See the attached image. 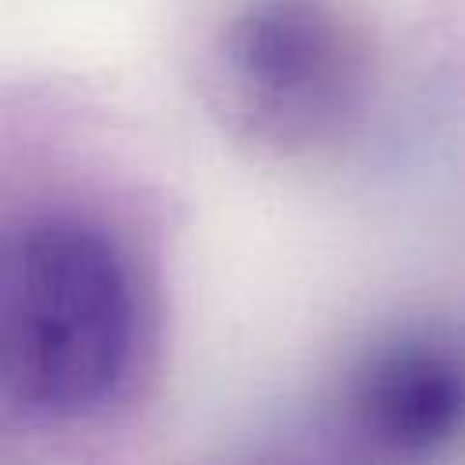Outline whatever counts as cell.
I'll return each instance as SVG.
<instances>
[{"instance_id": "1", "label": "cell", "mask_w": 465, "mask_h": 465, "mask_svg": "<svg viewBox=\"0 0 465 465\" xmlns=\"http://www.w3.org/2000/svg\"><path fill=\"white\" fill-rule=\"evenodd\" d=\"M138 352V291L116 240L69 214L0 232V396L76 421L105 411Z\"/></svg>"}, {"instance_id": "2", "label": "cell", "mask_w": 465, "mask_h": 465, "mask_svg": "<svg viewBox=\"0 0 465 465\" xmlns=\"http://www.w3.org/2000/svg\"><path fill=\"white\" fill-rule=\"evenodd\" d=\"M356 414L381 447L432 450L461 421L458 363L425 341L389 345L360 371Z\"/></svg>"}]
</instances>
